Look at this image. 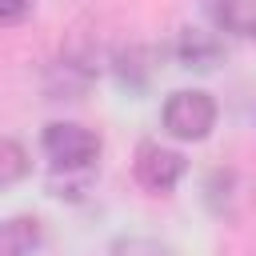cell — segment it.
<instances>
[{
  "mask_svg": "<svg viewBox=\"0 0 256 256\" xmlns=\"http://www.w3.org/2000/svg\"><path fill=\"white\" fill-rule=\"evenodd\" d=\"M36 248H40V220L36 216L4 220V232H0V252L4 256H32Z\"/></svg>",
  "mask_w": 256,
  "mask_h": 256,
  "instance_id": "5b68a950",
  "label": "cell"
},
{
  "mask_svg": "<svg viewBox=\"0 0 256 256\" xmlns=\"http://www.w3.org/2000/svg\"><path fill=\"white\" fill-rule=\"evenodd\" d=\"M160 124L172 140H204L216 128V100L200 88H176L160 108Z\"/></svg>",
  "mask_w": 256,
  "mask_h": 256,
  "instance_id": "7a4b0ae2",
  "label": "cell"
},
{
  "mask_svg": "<svg viewBox=\"0 0 256 256\" xmlns=\"http://www.w3.org/2000/svg\"><path fill=\"white\" fill-rule=\"evenodd\" d=\"M184 172H188V160H184L176 148H168V144H160V140H140V144H136L132 176H136V184L148 188L152 196L172 192V188L184 180Z\"/></svg>",
  "mask_w": 256,
  "mask_h": 256,
  "instance_id": "3957f363",
  "label": "cell"
},
{
  "mask_svg": "<svg viewBox=\"0 0 256 256\" xmlns=\"http://www.w3.org/2000/svg\"><path fill=\"white\" fill-rule=\"evenodd\" d=\"M24 172H28V164H24V148H20L12 136H4V144H0V184H16Z\"/></svg>",
  "mask_w": 256,
  "mask_h": 256,
  "instance_id": "52a82bcc",
  "label": "cell"
},
{
  "mask_svg": "<svg viewBox=\"0 0 256 256\" xmlns=\"http://www.w3.org/2000/svg\"><path fill=\"white\" fill-rule=\"evenodd\" d=\"M248 36H252V40H256V24H252V32H248Z\"/></svg>",
  "mask_w": 256,
  "mask_h": 256,
  "instance_id": "9c48e42d",
  "label": "cell"
},
{
  "mask_svg": "<svg viewBox=\"0 0 256 256\" xmlns=\"http://www.w3.org/2000/svg\"><path fill=\"white\" fill-rule=\"evenodd\" d=\"M40 148L52 160V168H60V172H84V168L96 164V156H100L104 144H100V136L92 128H84L76 120H52L40 132Z\"/></svg>",
  "mask_w": 256,
  "mask_h": 256,
  "instance_id": "6da1fadb",
  "label": "cell"
},
{
  "mask_svg": "<svg viewBox=\"0 0 256 256\" xmlns=\"http://www.w3.org/2000/svg\"><path fill=\"white\" fill-rule=\"evenodd\" d=\"M28 12H32V0H0V24H4V28L20 24Z\"/></svg>",
  "mask_w": 256,
  "mask_h": 256,
  "instance_id": "ba28073f",
  "label": "cell"
},
{
  "mask_svg": "<svg viewBox=\"0 0 256 256\" xmlns=\"http://www.w3.org/2000/svg\"><path fill=\"white\" fill-rule=\"evenodd\" d=\"M176 56L184 68H196V72H212L220 60H224V44L216 40V32H204V28H184L180 40H176Z\"/></svg>",
  "mask_w": 256,
  "mask_h": 256,
  "instance_id": "277c9868",
  "label": "cell"
},
{
  "mask_svg": "<svg viewBox=\"0 0 256 256\" xmlns=\"http://www.w3.org/2000/svg\"><path fill=\"white\" fill-rule=\"evenodd\" d=\"M204 12L220 32H252L256 24V12H248L244 0H204Z\"/></svg>",
  "mask_w": 256,
  "mask_h": 256,
  "instance_id": "8992f818",
  "label": "cell"
}]
</instances>
